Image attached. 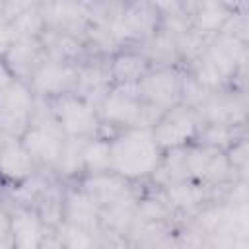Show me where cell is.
I'll use <instances>...</instances> for the list:
<instances>
[{
    "label": "cell",
    "instance_id": "10",
    "mask_svg": "<svg viewBox=\"0 0 249 249\" xmlns=\"http://www.w3.org/2000/svg\"><path fill=\"white\" fill-rule=\"evenodd\" d=\"M2 167L4 175L16 181L25 179L33 169V158L25 150L23 142L18 138H6L2 146Z\"/></svg>",
    "mask_w": 249,
    "mask_h": 249
},
{
    "label": "cell",
    "instance_id": "13",
    "mask_svg": "<svg viewBox=\"0 0 249 249\" xmlns=\"http://www.w3.org/2000/svg\"><path fill=\"white\" fill-rule=\"evenodd\" d=\"M84 165L93 175L111 171V142L109 140H93L86 148Z\"/></svg>",
    "mask_w": 249,
    "mask_h": 249
},
{
    "label": "cell",
    "instance_id": "1",
    "mask_svg": "<svg viewBox=\"0 0 249 249\" xmlns=\"http://www.w3.org/2000/svg\"><path fill=\"white\" fill-rule=\"evenodd\" d=\"M160 150L152 128H128L111 142V171L124 179L148 175L158 167Z\"/></svg>",
    "mask_w": 249,
    "mask_h": 249
},
{
    "label": "cell",
    "instance_id": "14",
    "mask_svg": "<svg viewBox=\"0 0 249 249\" xmlns=\"http://www.w3.org/2000/svg\"><path fill=\"white\" fill-rule=\"evenodd\" d=\"M89 144V138H78V136H68L64 140V148H62V156H60V169H64V173H76L78 167H86L84 165V156H86V148Z\"/></svg>",
    "mask_w": 249,
    "mask_h": 249
},
{
    "label": "cell",
    "instance_id": "15",
    "mask_svg": "<svg viewBox=\"0 0 249 249\" xmlns=\"http://www.w3.org/2000/svg\"><path fill=\"white\" fill-rule=\"evenodd\" d=\"M169 198L173 200V204L177 206H195L202 200V191L195 181H177L173 185H169Z\"/></svg>",
    "mask_w": 249,
    "mask_h": 249
},
{
    "label": "cell",
    "instance_id": "12",
    "mask_svg": "<svg viewBox=\"0 0 249 249\" xmlns=\"http://www.w3.org/2000/svg\"><path fill=\"white\" fill-rule=\"evenodd\" d=\"M193 8V21L195 27L202 33L218 31L230 18L231 12L224 4H214V2H204V4H195Z\"/></svg>",
    "mask_w": 249,
    "mask_h": 249
},
{
    "label": "cell",
    "instance_id": "6",
    "mask_svg": "<svg viewBox=\"0 0 249 249\" xmlns=\"http://www.w3.org/2000/svg\"><path fill=\"white\" fill-rule=\"evenodd\" d=\"M138 89H140V97L146 103L156 105L163 111L177 107V101L183 93V86H181L177 74L173 70H167V68H161V70H156L154 74H148L138 84Z\"/></svg>",
    "mask_w": 249,
    "mask_h": 249
},
{
    "label": "cell",
    "instance_id": "8",
    "mask_svg": "<svg viewBox=\"0 0 249 249\" xmlns=\"http://www.w3.org/2000/svg\"><path fill=\"white\" fill-rule=\"evenodd\" d=\"M14 249H41L43 245V218L33 210H18L10 220Z\"/></svg>",
    "mask_w": 249,
    "mask_h": 249
},
{
    "label": "cell",
    "instance_id": "3",
    "mask_svg": "<svg viewBox=\"0 0 249 249\" xmlns=\"http://www.w3.org/2000/svg\"><path fill=\"white\" fill-rule=\"evenodd\" d=\"M31 93L29 89L19 82V80H8L4 78V86H2V123H4V130L12 132L14 138L19 136L21 132L25 134V130L29 126H25L27 117L31 113Z\"/></svg>",
    "mask_w": 249,
    "mask_h": 249
},
{
    "label": "cell",
    "instance_id": "5",
    "mask_svg": "<svg viewBox=\"0 0 249 249\" xmlns=\"http://www.w3.org/2000/svg\"><path fill=\"white\" fill-rule=\"evenodd\" d=\"M47 124L49 123L45 121L31 123V126L21 136V142L33 160H39L43 163H58L64 148L62 128L54 124L51 126Z\"/></svg>",
    "mask_w": 249,
    "mask_h": 249
},
{
    "label": "cell",
    "instance_id": "11",
    "mask_svg": "<svg viewBox=\"0 0 249 249\" xmlns=\"http://www.w3.org/2000/svg\"><path fill=\"white\" fill-rule=\"evenodd\" d=\"M109 74L117 80V86L140 84L148 76V58L136 53H121L113 58Z\"/></svg>",
    "mask_w": 249,
    "mask_h": 249
},
{
    "label": "cell",
    "instance_id": "4",
    "mask_svg": "<svg viewBox=\"0 0 249 249\" xmlns=\"http://www.w3.org/2000/svg\"><path fill=\"white\" fill-rule=\"evenodd\" d=\"M196 130V121L191 107H173L152 128V134L161 150H177Z\"/></svg>",
    "mask_w": 249,
    "mask_h": 249
},
{
    "label": "cell",
    "instance_id": "7",
    "mask_svg": "<svg viewBox=\"0 0 249 249\" xmlns=\"http://www.w3.org/2000/svg\"><path fill=\"white\" fill-rule=\"evenodd\" d=\"M74 84H78V70L60 60L47 62L33 74V89L41 95H66Z\"/></svg>",
    "mask_w": 249,
    "mask_h": 249
},
{
    "label": "cell",
    "instance_id": "2",
    "mask_svg": "<svg viewBox=\"0 0 249 249\" xmlns=\"http://www.w3.org/2000/svg\"><path fill=\"white\" fill-rule=\"evenodd\" d=\"M53 113H54L56 124L68 136L88 138L97 128L95 111H93L91 103H86L84 99L70 97V95H60L54 103Z\"/></svg>",
    "mask_w": 249,
    "mask_h": 249
},
{
    "label": "cell",
    "instance_id": "9",
    "mask_svg": "<svg viewBox=\"0 0 249 249\" xmlns=\"http://www.w3.org/2000/svg\"><path fill=\"white\" fill-rule=\"evenodd\" d=\"M86 193L95 200L99 208L113 206L121 200L126 198V185L121 175H109V173H99L93 175L84 183Z\"/></svg>",
    "mask_w": 249,
    "mask_h": 249
},
{
    "label": "cell",
    "instance_id": "16",
    "mask_svg": "<svg viewBox=\"0 0 249 249\" xmlns=\"http://www.w3.org/2000/svg\"><path fill=\"white\" fill-rule=\"evenodd\" d=\"M60 243L64 249H99L93 241V233H89L82 228H76L72 224H66Z\"/></svg>",
    "mask_w": 249,
    "mask_h": 249
}]
</instances>
